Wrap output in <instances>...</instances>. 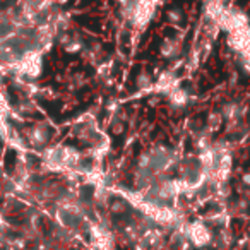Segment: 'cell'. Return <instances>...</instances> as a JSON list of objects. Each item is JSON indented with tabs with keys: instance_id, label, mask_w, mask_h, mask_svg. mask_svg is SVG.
<instances>
[{
	"instance_id": "13",
	"label": "cell",
	"mask_w": 250,
	"mask_h": 250,
	"mask_svg": "<svg viewBox=\"0 0 250 250\" xmlns=\"http://www.w3.org/2000/svg\"><path fill=\"white\" fill-rule=\"evenodd\" d=\"M125 130V122H124V117H122V113H117L115 115V118L111 120V132L115 134V136H120L122 132Z\"/></svg>"
},
{
	"instance_id": "3",
	"label": "cell",
	"mask_w": 250,
	"mask_h": 250,
	"mask_svg": "<svg viewBox=\"0 0 250 250\" xmlns=\"http://www.w3.org/2000/svg\"><path fill=\"white\" fill-rule=\"evenodd\" d=\"M24 139L28 141V144L36 149H43L50 141V130L45 124H36L33 127H29L24 132Z\"/></svg>"
},
{
	"instance_id": "10",
	"label": "cell",
	"mask_w": 250,
	"mask_h": 250,
	"mask_svg": "<svg viewBox=\"0 0 250 250\" xmlns=\"http://www.w3.org/2000/svg\"><path fill=\"white\" fill-rule=\"evenodd\" d=\"M136 86L139 91L143 93H153V86H154V79L147 70H141L136 77Z\"/></svg>"
},
{
	"instance_id": "5",
	"label": "cell",
	"mask_w": 250,
	"mask_h": 250,
	"mask_svg": "<svg viewBox=\"0 0 250 250\" xmlns=\"http://www.w3.org/2000/svg\"><path fill=\"white\" fill-rule=\"evenodd\" d=\"M187 233V238L194 243L195 247H204L211 242V229L204 225L202 221H195V223H190L185 229Z\"/></svg>"
},
{
	"instance_id": "15",
	"label": "cell",
	"mask_w": 250,
	"mask_h": 250,
	"mask_svg": "<svg viewBox=\"0 0 250 250\" xmlns=\"http://www.w3.org/2000/svg\"><path fill=\"white\" fill-rule=\"evenodd\" d=\"M242 182H243L245 185H250V173H245V175H243V177H242Z\"/></svg>"
},
{
	"instance_id": "2",
	"label": "cell",
	"mask_w": 250,
	"mask_h": 250,
	"mask_svg": "<svg viewBox=\"0 0 250 250\" xmlns=\"http://www.w3.org/2000/svg\"><path fill=\"white\" fill-rule=\"evenodd\" d=\"M16 72L21 77L26 79H36L42 76L43 70V53L42 50H28L24 55L21 57V60L18 62V65L14 67Z\"/></svg>"
},
{
	"instance_id": "6",
	"label": "cell",
	"mask_w": 250,
	"mask_h": 250,
	"mask_svg": "<svg viewBox=\"0 0 250 250\" xmlns=\"http://www.w3.org/2000/svg\"><path fill=\"white\" fill-rule=\"evenodd\" d=\"M182 48H184V45H182V40L178 38V36H171V38L168 36V38H165L163 43H161L160 53L163 59L173 60L182 53Z\"/></svg>"
},
{
	"instance_id": "8",
	"label": "cell",
	"mask_w": 250,
	"mask_h": 250,
	"mask_svg": "<svg viewBox=\"0 0 250 250\" xmlns=\"http://www.w3.org/2000/svg\"><path fill=\"white\" fill-rule=\"evenodd\" d=\"M168 101H170V104L173 108H184L188 104V101H190V94H188L187 89H184L182 86L175 87L173 91H170V94H168Z\"/></svg>"
},
{
	"instance_id": "7",
	"label": "cell",
	"mask_w": 250,
	"mask_h": 250,
	"mask_svg": "<svg viewBox=\"0 0 250 250\" xmlns=\"http://www.w3.org/2000/svg\"><path fill=\"white\" fill-rule=\"evenodd\" d=\"M219 111L223 115V120L236 122V120H243V117L247 113V106L242 103H236V101H229V103L223 104V108Z\"/></svg>"
},
{
	"instance_id": "14",
	"label": "cell",
	"mask_w": 250,
	"mask_h": 250,
	"mask_svg": "<svg viewBox=\"0 0 250 250\" xmlns=\"http://www.w3.org/2000/svg\"><path fill=\"white\" fill-rule=\"evenodd\" d=\"M111 211L113 212H125L127 211V202L122 201V199H117V201L111 204Z\"/></svg>"
},
{
	"instance_id": "4",
	"label": "cell",
	"mask_w": 250,
	"mask_h": 250,
	"mask_svg": "<svg viewBox=\"0 0 250 250\" xmlns=\"http://www.w3.org/2000/svg\"><path fill=\"white\" fill-rule=\"evenodd\" d=\"M180 86V77L177 76L175 69H167L165 72H161V76L158 77V81L153 86L154 94H170V91H173L175 87Z\"/></svg>"
},
{
	"instance_id": "1",
	"label": "cell",
	"mask_w": 250,
	"mask_h": 250,
	"mask_svg": "<svg viewBox=\"0 0 250 250\" xmlns=\"http://www.w3.org/2000/svg\"><path fill=\"white\" fill-rule=\"evenodd\" d=\"M158 0H124L122 2V16L134 28L146 29L156 11Z\"/></svg>"
},
{
	"instance_id": "12",
	"label": "cell",
	"mask_w": 250,
	"mask_h": 250,
	"mask_svg": "<svg viewBox=\"0 0 250 250\" xmlns=\"http://www.w3.org/2000/svg\"><path fill=\"white\" fill-rule=\"evenodd\" d=\"M167 19H168V22H170L171 26L178 28V26L184 24V21H185L184 11H182V9H178V7L168 9V11H167Z\"/></svg>"
},
{
	"instance_id": "9",
	"label": "cell",
	"mask_w": 250,
	"mask_h": 250,
	"mask_svg": "<svg viewBox=\"0 0 250 250\" xmlns=\"http://www.w3.org/2000/svg\"><path fill=\"white\" fill-rule=\"evenodd\" d=\"M83 52L86 53V59L91 65H94V67L101 65V62H103V59H104V50L100 43H93L89 48H84Z\"/></svg>"
},
{
	"instance_id": "11",
	"label": "cell",
	"mask_w": 250,
	"mask_h": 250,
	"mask_svg": "<svg viewBox=\"0 0 250 250\" xmlns=\"http://www.w3.org/2000/svg\"><path fill=\"white\" fill-rule=\"evenodd\" d=\"M223 115L221 111H211V113L208 115V122H206V129L209 130V132H214V130H218L219 127L223 125Z\"/></svg>"
}]
</instances>
